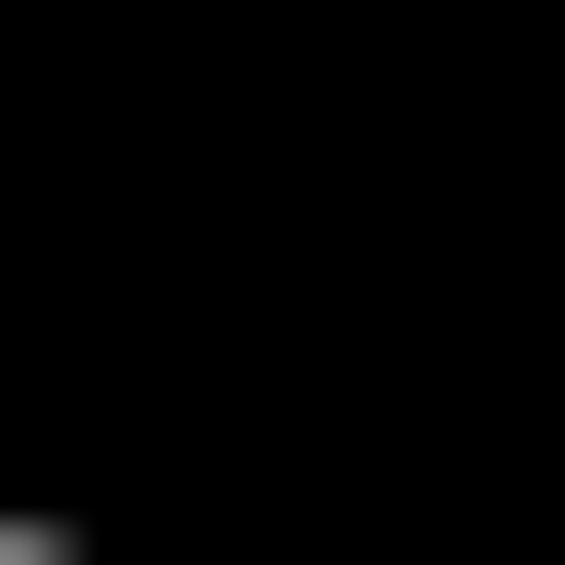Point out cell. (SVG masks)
Returning a JSON list of instances; mask_svg holds the SVG:
<instances>
[{"mask_svg":"<svg viewBox=\"0 0 565 565\" xmlns=\"http://www.w3.org/2000/svg\"><path fill=\"white\" fill-rule=\"evenodd\" d=\"M0 565H82V525H0Z\"/></svg>","mask_w":565,"mask_h":565,"instance_id":"1","label":"cell"}]
</instances>
